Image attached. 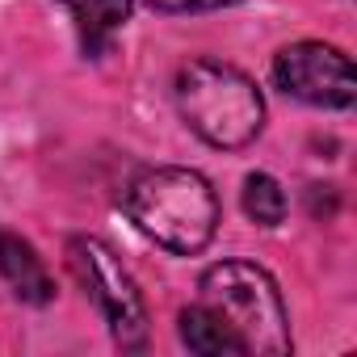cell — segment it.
I'll return each instance as SVG.
<instances>
[{"label":"cell","instance_id":"3957f363","mask_svg":"<svg viewBox=\"0 0 357 357\" xmlns=\"http://www.w3.org/2000/svg\"><path fill=\"white\" fill-rule=\"evenodd\" d=\"M202 307L231 328L244 353H290V315L269 269L252 261H219L202 273Z\"/></svg>","mask_w":357,"mask_h":357},{"label":"cell","instance_id":"52a82bcc","mask_svg":"<svg viewBox=\"0 0 357 357\" xmlns=\"http://www.w3.org/2000/svg\"><path fill=\"white\" fill-rule=\"evenodd\" d=\"M89 55H101L130 17V0H63Z\"/></svg>","mask_w":357,"mask_h":357},{"label":"cell","instance_id":"5b68a950","mask_svg":"<svg viewBox=\"0 0 357 357\" xmlns=\"http://www.w3.org/2000/svg\"><path fill=\"white\" fill-rule=\"evenodd\" d=\"M273 84L319 109H349L357 101V76L353 59L340 47L328 43H290L273 55Z\"/></svg>","mask_w":357,"mask_h":357},{"label":"cell","instance_id":"7a4b0ae2","mask_svg":"<svg viewBox=\"0 0 357 357\" xmlns=\"http://www.w3.org/2000/svg\"><path fill=\"white\" fill-rule=\"evenodd\" d=\"M176 109L202 143L219 151L248 147L265 126L261 89L219 59H190L176 72Z\"/></svg>","mask_w":357,"mask_h":357},{"label":"cell","instance_id":"30bf717a","mask_svg":"<svg viewBox=\"0 0 357 357\" xmlns=\"http://www.w3.org/2000/svg\"><path fill=\"white\" fill-rule=\"evenodd\" d=\"M143 5L160 9V13H206V9H231L244 0H143Z\"/></svg>","mask_w":357,"mask_h":357},{"label":"cell","instance_id":"9c48e42d","mask_svg":"<svg viewBox=\"0 0 357 357\" xmlns=\"http://www.w3.org/2000/svg\"><path fill=\"white\" fill-rule=\"evenodd\" d=\"M240 202H244V215H248L257 227H278V223L286 219V194H282V185L273 181L269 172L244 176V194H240Z\"/></svg>","mask_w":357,"mask_h":357},{"label":"cell","instance_id":"8992f818","mask_svg":"<svg viewBox=\"0 0 357 357\" xmlns=\"http://www.w3.org/2000/svg\"><path fill=\"white\" fill-rule=\"evenodd\" d=\"M0 278H5L9 290L30 307H47L55 298V282H51L43 257L17 231H0Z\"/></svg>","mask_w":357,"mask_h":357},{"label":"cell","instance_id":"277c9868","mask_svg":"<svg viewBox=\"0 0 357 357\" xmlns=\"http://www.w3.org/2000/svg\"><path fill=\"white\" fill-rule=\"evenodd\" d=\"M68 269L84 286V294L105 315L114 340L122 349H139L147 340V303L130 278V269L118 261V252L97 236H72L68 240Z\"/></svg>","mask_w":357,"mask_h":357},{"label":"cell","instance_id":"6da1fadb","mask_svg":"<svg viewBox=\"0 0 357 357\" xmlns=\"http://www.w3.org/2000/svg\"><path fill=\"white\" fill-rule=\"evenodd\" d=\"M126 219L176 257L202 252L219 231V198L194 168H143L122 190Z\"/></svg>","mask_w":357,"mask_h":357},{"label":"cell","instance_id":"ba28073f","mask_svg":"<svg viewBox=\"0 0 357 357\" xmlns=\"http://www.w3.org/2000/svg\"><path fill=\"white\" fill-rule=\"evenodd\" d=\"M181 340L190 344V353H202V357H223V353L244 357V344L231 336V328L223 319H215L202 303L181 311Z\"/></svg>","mask_w":357,"mask_h":357}]
</instances>
